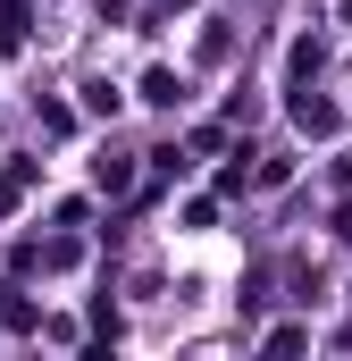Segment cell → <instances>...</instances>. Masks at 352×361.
I'll use <instances>...</instances> for the list:
<instances>
[{
	"instance_id": "cell-2",
	"label": "cell",
	"mask_w": 352,
	"mask_h": 361,
	"mask_svg": "<svg viewBox=\"0 0 352 361\" xmlns=\"http://www.w3.org/2000/svg\"><path fill=\"white\" fill-rule=\"evenodd\" d=\"M344 25H352V0H344Z\"/></svg>"
},
{
	"instance_id": "cell-1",
	"label": "cell",
	"mask_w": 352,
	"mask_h": 361,
	"mask_svg": "<svg viewBox=\"0 0 352 361\" xmlns=\"http://www.w3.org/2000/svg\"><path fill=\"white\" fill-rule=\"evenodd\" d=\"M176 92H184V85H176V76H168V68H151V76H143V101H160V109H168V101H176Z\"/></svg>"
}]
</instances>
